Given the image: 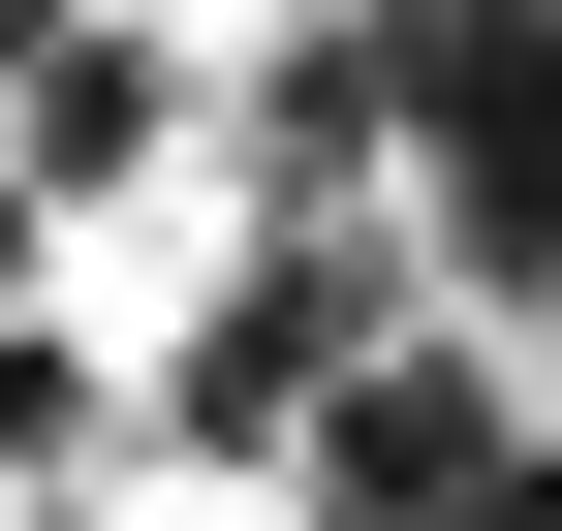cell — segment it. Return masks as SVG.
<instances>
[{
  "label": "cell",
  "instance_id": "1",
  "mask_svg": "<svg viewBox=\"0 0 562 531\" xmlns=\"http://www.w3.org/2000/svg\"><path fill=\"white\" fill-rule=\"evenodd\" d=\"M281 500H313V531H501L531 500V344H438V313H406L375 375H313Z\"/></svg>",
  "mask_w": 562,
  "mask_h": 531
}]
</instances>
